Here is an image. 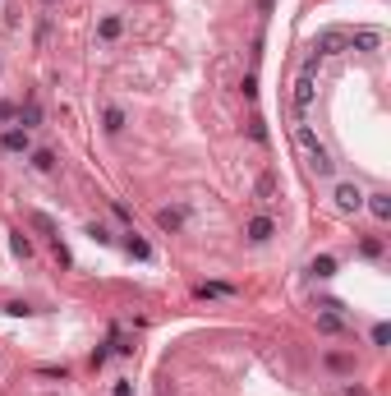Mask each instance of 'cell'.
Instances as JSON below:
<instances>
[{
  "label": "cell",
  "instance_id": "6da1fadb",
  "mask_svg": "<svg viewBox=\"0 0 391 396\" xmlns=\"http://www.w3.org/2000/svg\"><path fill=\"white\" fill-rule=\"evenodd\" d=\"M295 138H300V148H304V157H309V170H313V175H331V170H336L331 153L313 138V129H309V124H300V129H295Z\"/></svg>",
  "mask_w": 391,
  "mask_h": 396
},
{
  "label": "cell",
  "instance_id": "7a4b0ae2",
  "mask_svg": "<svg viewBox=\"0 0 391 396\" xmlns=\"http://www.w3.org/2000/svg\"><path fill=\"white\" fill-rule=\"evenodd\" d=\"M0 153H10V157H28V153H32V134H28V129H19V124L0 129Z\"/></svg>",
  "mask_w": 391,
  "mask_h": 396
},
{
  "label": "cell",
  "instance_id": "3957f363",
  "mask_svg": "<svg viewBox=\"0 0 391 396\" xmlns=\"http://www.w3.org/2000/svg\"><path fill=\"white\" fill-rule=\"evenodd\" d=\"M313 74H317V56H309L304 69H300V83H295V107H300V111L313 107Z\"/></svg>",
  "mask_w": 391,
  "mask_h": 396
},
{
  "label": "cell",
  "instance_id": "277c9868",
  "mask_svg": "<svg viewBox=\"0 0 391 396\" xmlns=\"http://www.w3.org/2000/svg\"><path fill=\"white\" fill-rule=\"evenodd\" d=\"M331 198H336V212H346V217H350V212H359V208H364V189H359L355 180H341Z\"/></svg>",
  "mask_w": 391,
  "mask_h": 396
},
{
  "label": "cell",
  "instance_id": "5b68a950",
  "mask_svg": "<svg viewBox=\"0 0 391 396\" xmlns=\"http://www.w3.org/2000/svg\"><path fill=\"white\" fill-rule=\"evenodd\" d=\"M341 46H350V32H341V28H327V32H317L313 56H331V51H341Z\"/></svg>",
  "mask_w": 391,
  "mask_h": 396
},
{
  "label": "cell",
  "instance_id": "8992f818",
  "mask_svg": "<svg viewBox=\"0 0 391 396\" xmlns=\"http://www.w3.org/2000/svg\"><path fill=\"white\" fill-rule=\"evenodd\" d=\"M124 254H129V258H138V263H152V244L143 240V235H134V230H124Z\"/></svg>",
  "mask_w": 391,
  "mask_h": 396
},
{
  "label": "cell",
  "instance_id": "52a82bcc",
  "mask_svg": "<svg viewBox=\"0 0 391 396\" xmlns=\"http://www.w3.org/2000/svg\"><path fill=\"white\" fill-rule=\"evenodd\" d=\"M364 208H368L377 221H391V194H387V189H377V194H364Z\"/></svg>",
  "mask_w": 391,
  "mask_h": 396
},
{
  "label": "cell",
  "instance_id": "ba28073f",
  "mask_svg": "<svg viewBox=\"0 0 391 396\" xmlns=\"http://www.w3.org/2000/svg\"><path fill=\"white\" fill-rule=\"evenodd\" d=\"M244 235H249L254 244H267L271 235H276V221H271V217H254V221L244 226Z\"/></svg>",
  "mask_w": 391,
  "mask_h": 396
},
{
  "label": "cell",
  "instance_id": "9c48e42d",
  "mask_svg": "<svg viewBox=\"0 0 391 396\" xmlns=\"http://www.w3.org/2000/svg\"><path fill=\"white\" fill-rule=\"evenodd\" d=\"M350 46H355V51H377V46H382V32L359 28V32H350Z\"/></svg>",
  "mask_w": 391,
  "mask_h": 396
},
{
  "label": "cell",
  "instance_id": "30bf717a",
  "mask_svg": "<svg viewBox=\"0 0 391 396\" xmlns=\"http://www.w3.org/2000/svg\"><path fill=\"white\" fill-rule=\"evenodd\" d=\"M120 32H124V19L120 14H106L102 23H97V37H102V42H115Z\"/></svg>",
  "mask_w": 391,
  "mask_h": 396
},
{
  "label": "cell",
  "instance_id": "8fae6325",
  "mask_svg": "<svg viewBox=\"0 0 391 396\" xmlns=\"http://www.w3.org/2000/svg\"><path fill=\"white\" fill-rule=\"evenodd\" d=\"M37 124H42V107H37V102H23V107H19V129H37Z\"/></svg>",
  "mask_w": 391,
  "mask_h": 396
},
{
  "label": "cell",
  "instance_id": "7c38bea8",
  "mask_svg": "<svg viewBox=\"0 0 391 396\" xmlns=\"http://www.w3.org/2000/svg\"><path fill=\"white\" fill-rule=\"evenodd\" d=\"M157 226H161L166 235H175V230L184 226V212L180 208H161V212H157Z\"/></svg>",
  "mask_w": 391,
  "mask_h": 396
},
{
  "label": "cell",
  "instance_id": "4fadbf2b",
  "mask_svg": "<svg viewBox=\"0 0 391 396\" xmlns=\"http://www.w3.org/2000/svg\"><path fill=\"white\" fill-rule=\"evenodd\" d=\"M309 272H313L317 281H331V276H336V258H331V254H317V258L309 263Z\"/></svg>",
  "mask_w": 391,
  "mask_h": 396
},
{
  "label": "cell",
  "instance_id": "5bb4252c",
  "mask_svg": "<svg viewBox=\"0 0 391 396\" xmlns=\"http://www.w3.org/2000/svg\"><path fill=\"white\" fill-rule=\"evenodd\" d=\"M102 129H106V134H120V129H124V111L120 107H106L102 111Z\"/></svg>",
  "mask_w": 391,
  "mask_h": 396
},
{
  "label": "cell",
  "instance_id": "9a60e30c",
  "mask_svg": "<svg viewBox=\"0 0 391 396\" xmlns=\"http://www.w3.org/2000/svg\"><path fill=\"white\" fill-rule=\"evenodd\" d=\"M10 254H14V258H32V240L23 235V230H19V235H10Z\"/></svg>",
  "mask_w": 391,
  "mask_h": 396
},
{
  "label": "cell",
  "instance_id": "2e32d148",
  "mask_svg": "<svg viewBox=\"0 0 391 396\" xmlns=\"http://www.w3.org/2000/svg\"><path fill=\"white\" fill-rule=\"evenodd\" d=\"M32 166H37V170H51V166H56V153H51V148H32Z\"/></svg>",
  "mask_w": 391,
  "mask_h": 396
},
{
  "label": "cell",
  "instance_id": "e0dca14e",
  "mask_svg": "<svg viewBox=\"0 0 391 396\" xmlns=\"http://www.w3.org/2000/svg\"><path fill=\"white\" fill-rule=\"evenodd\" d=\"M341 327H346V322H341V314H322V318H317V332H327V336H336Z\"/></svg>",
  "mask_w": 391,
  "mask_h": 396
},
{
  "label": "cell",
  "instance_id": "ac0fdd59",
  "mask_svg": "<svg viewBox=\"0 0 391 396\" xmlns=\"http://www.w3.org/2000/svg\"><path fill=\"white\" fill-rule=\"evenodd\" d=\"M88 235H92L97 244H115V235H111V226H102V221H92V226H88Z\"/></svg>",
  "mask_w": 391,
  "mask_h": 396
},
{
  "label": "cell",
  "instance_id": "d6986e66",
  "mask_svg": "<svg viewBox=\"0 0 391 396\" xmlns=\"http://www.w3.org/2000/svg\"><path fill=\"white\" fill-rule=\"evenodd\" d=\"M359 254H364V258H382V240H373V235L359 240Z\"/></svg>",
  "mask_w": 391,
  "mask_h": 396
},
{
  "label": "cell",
  "instance_id": "ffe728a7",
  "mask_svg": "<svg viewBox=\"0 0 391 396\" xmlns=\"http://www.w3.org/2000/svg\"><path fill=\"white\" fill-rule=\"evenodd\" d=\"M111 351H115V346H111V341H106V346H97V351H92V368H102L106 360H111Z\"/></svg>",
  "mask_w": 391,
  "mask_h": 396
},
{
  "label": "cell",
  "instance_id": "44dd1931",
  "mask_svg": "<svg viewBox=\"0 0 391 396\" xmlns=\"http://www.w3.org/2000/svg\"><path fill=\"white\" fill-rule=\"evenodd\" d=\"M5 314H14V318H28L32 305H23V300H10V305H5Z\"/></svg>",
  "mask_w": 391,
  "mask_h": 396
},
{
  "label": "cell",
  "instance_id": "7402d4cb",
  "mask_svg": "<svg viewBox=\"0 0 391 396\" xmlns=\"http://www.w3.org/2000/svg\"><path fill=\"white\" fill-rule=\"evenodd\" d=\"M391 341V327L387 322H373V346H387Z\"/></svg>",
  "mask_w": 391,
  "mask_h": 396
},
{
  "label": "cell",
  "instance_id": "603a6c76",
  "mask_svg": "<svg viewBox=\"0 0 391 396\" xmlns=\"http://www.w3.org/2000/svg\"><path fill=\"white\" fill-rule=\"evenodd\" d=\"M10 120H19V107L14 102H0V124H10Z\"/></svg>",
  "mask_w": 391,
  "mask_h": 396
},
{
  "label": "cell",
  "instance_id": "cb8c5ba5",
  "mask_svg": "<svg viewBox=\"0 0 391 396\" xmlns=\"http://www.w3.org/2000/svg\"><path fill=\"white\" fill-rule=\"evenodd\" d=\"M249 134H254V143H267V129H262V120L249 124Z\"/></svg>",
  "mask_w": 391,
  "mask_h": 396
},
{
  "label": "cell",
  "instance_id": "d4e9b609",
  "mask_svg": "<svg viewBox=\"0 0 391 396\" xmlns=\"http://www.w3.org/2000/svg\"><path fill=\"white\" fill-rule=\"evenodd\" d=\"M111 396H134V382H124V378H120L115 387H111Z\"/></svg>",
  "mask_w": 391,
  "mask_h": 396
},
{
  "label": "cell",
  "instance_id": "484cf974",
  "mask_svg": "<svg viewBox=\"0 0 391 396\" xmlns=\"http://www.w3.org/2000/svg\"><path fill=\"white\" fill-rule=\"evenodd\" d=\"M346 396H368V392H364L359 382H355V387H346Z\"/></svg>",
  "mask_w": 391,
  "mask_h": 396
},
{
  "label": "cell",
  "instance_id": "4316f807",
  "mask_svg": "<svg viewBox=\"0 0 391 396\" xmlns=\"http://www.w3.org/2000/svg\"><path fill=\"white\" fill-rule=\"evenodd\" d=\"M42 5H56V0H42Z\"/></svg>",
  "mask_w": 391,
  "mask_h": 396
}]
</instances>
